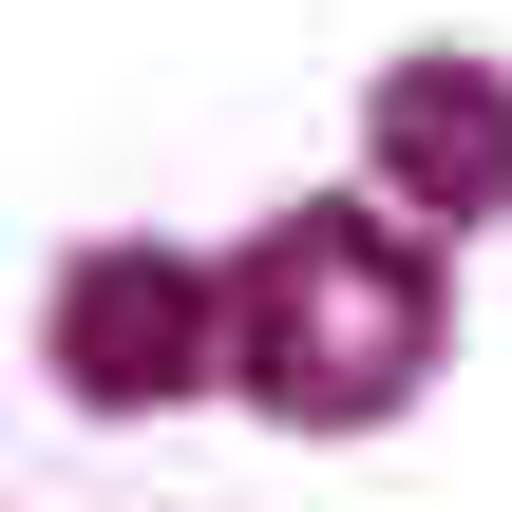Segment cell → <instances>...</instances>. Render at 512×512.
I'll return each mask as SVG.
<instances>
[{"label": "cell", "instance_id": "3", "mask_svg": "<svg viewBox=\"0 0 512 512\" xmlns=\"http://www.w3.org/2000/svg\"><path fill=\"white\" fill-rule=\"evenodd\" d=\"M361 171H380L437 247L512 228V57H456V38L380 57V95H361Z\"/></svg>", "mask_w": 512, "mask_h": 512}, {"label": "cell", "instance_id": "1", "mask_svg": "<svg viewBox=\"0 0 512 512\" xmlns=\"http://www.w3.org/2000/svg\"><path fill=\"white\" fill-rule=\"evenodd\" d=\"M456 361V285H437V228L399 190H323V209H266L228 247V399L285 418V437H380L418 380Z\"/></svg>", "mask_w": 512, "mask_h": 512}, {"label": "cell", "instance_id": "2", "mask_svg": "<svg viewBox=\"0 0 512 512\" xmlns=\"http://www.w3.org/2000/svg\"><path fill=\"white\" fill-rule=\"evenodd\" d=\"M38 361H57V399H76V418H171V399H209V380H228V266H190V247L114 228V247H76V266H57Z\"/></svg>", "mask_w": 512, "mask_h": 512}]
</instances>
